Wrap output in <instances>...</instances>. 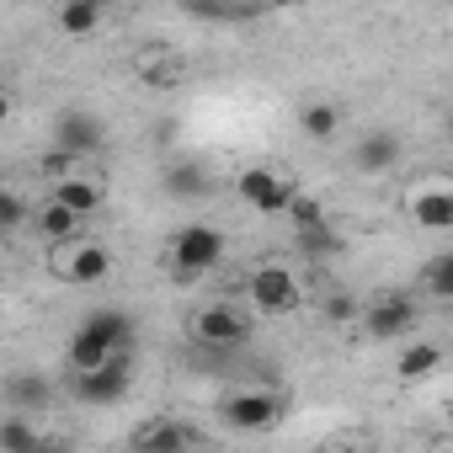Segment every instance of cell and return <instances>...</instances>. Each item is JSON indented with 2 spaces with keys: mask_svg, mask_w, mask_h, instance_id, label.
<instances>
[{
  "mask_svg": "<svg viewBox=\"0 0 453 453\" xmlns=\"http://www.w3.org/2000/svg\"><path fill=\"white\" fill-rule=\"evenodd\" d=\"M416 299H405V294H384V299H373L368 310H363V331L373 336V342H400V336H411L416 331Z\"/></svg>",
  "mask_w": 453,
  "mask_h": 453,
  "instance_id": "obj_7",
  "label": "cell"
},
{
  "mask_svg": "<svg viewBox=\"0 0 453 453\" xmlns=\"http://www.w3.org/2000/svg\"><path fill=\"white\" fill-rule=\"evenodd\" d=\"M128 384H134V357H128V347L112 352L102 368H75V395H81L86 405H118V400H128Z\"/></svg>",
  "mask_w": 453,
  "mask_h": 453,
  "instance_id": "obj_4",
  "label": "cell"
},
{
  "mask_svg": "<svg viewBox=\"0 0 453 453\" xmlns=\"http://www.w3.org/2000/svg\"><path fill=\"white\" fill-rule=\"evenodd\" d=\"M224 262V235L213 224H187L171 235V273L176 278H203Z\"/></svg>",
  "mask_w": 453,
  "mask_h": 453,
  "instance_id": "obj_2",
  "label": "cell"
},
{
  "mask_svg": "<svg viewBox=\"0 0 453 453\" xmlns=\"http://www.w3.org/2000/svg\"><path fill=\"white\" fill-rule=\"evenodd\" d=\"M192 442H197V432L187 421H150V426L134 432V448H160V453H176V448H192Z\"/></svg>",
  "mask_w": 453,
  "mask_h": 453,
  "instance_id": "obj_15",
  "label": "cell"
},
{
  "mask_svg": "<svg viewBox=\"0 0 453 453\" xmlns=\"http://www.w3.org/2000/svg\"><path fill=\"white\" fill-rule=\"evenodd\" d=\"M43 432L27 426V411H12L6 421H0V453H43Z\"/></svg>",
  "mask_w": 453,
  "mask_h": 453,
  "instance_id": "obj_17",
  "label": "cell"
},
{
  "mask_svg": "<svg viewBox=\"0 0 453 453\" xmlns=\"http://www.w3.org/2000/svg\"><path fill=\"white\" fill-rule=\"evenodd\" d=\"M448 139H453V118H448Z\"/></svg>",
  "mask_w": 453,
  "mask_h": 453,
  "instance_id": "obj_28",
  "label": "cell"
},
{
  "mask_svg": "<svg viewBox=\"0 0 453 453\" xmlns=\"http://www.w3.org/2000/svg\"><path fill=\"white\" fill-rule=\"evenodd\" d=\"M235 192H241V203H251L257 213H288V203H294V187H288L278 171H267V165H246V171L235 176Z\"/></svg>",
  "mask_w": 453,
  "mask_h": 453,
  "instance_id": "obj_8",
  "label": "cell"
},
{
  "mask_svg": "<svg viewBox=\"0 0 453 453\" xmlns=\"http://www.w3.org/2000/svg\"><path fill=\"white\" fill-rule=\"evenodd\" d=\"M246 294H251V304H257L262 315H288V310H299V278H294V267H283V262H262V267L246 278Z\"/></svg>",
  "mask_w": 453,
  "mask_h": 453,
  "instance_id": "obj_5",
  "label": "cell"
},
{
  "mask_svg": "<svg viewBox=\"0 0 453 453\" xmlns=\"http://www.w3.org/2000/svg\"><path fill=\"white\" fill-rule=\"evenodd\" d=\"M437 368H442V347H437V342H416V347H405V352H400V363H395V373H400L405 384L432 379Z\"/></svg>",
  "mask_w": 453,
  "mask_h": 453,
  "instance_id": "obj_18",
  "label": "cell"
},
{
  "mask_svg": "<svg viewBox=\"0 0 453 453\" xmlns=\"http://www.w3.org/2000/svg\"><path fill=\"white\" fill-rule=\"evenodd\" d=\"M299 246H304V251H315V257H336V251H347V241H336V235H331V224L299 230Z\"/></svg>",
  "mask_w": 453,
  "mask_h": 453,
  "instance_id": "obj_25",
  "label": "cell"
},
{
  "mask_svg": "<svg viewBox=\"0 0 453 453\" xmlns=\"http://www.w3.org/2000/svg\"><path fill=\"white\" fill-rule=\"evenodd\" d=\"M405 208H411V219L421 224V230L453 235V187H416L405 197Z\"/></svg>",
  "mask_w": 453,
  "mask_h": 453,
  "instance_id": "obj_10",
  "label": "cell"
},
{
  "mask_svg": "<svg viewBox=\"0 0 453 453\" xmlns=\"http://www.w3.org/2000/svg\"><path fill=\"white\" fill-rule=\"evenodd\" d=\"M165 192L181 197V203H192V197L208 192V171L197 160H176V165H165Z\"/></svg>",
  "mask_w": 453,
  "mask_h": 453,
  "instance_id": "obj_21",
  "label": "cell"
},
{
  "mask_svg": "<svg viewBox=\"0 0 453 453\" xmlns=\"http://www.w3.org/2000/svg\"><path fill=\"white\" fill-rule=\"evenodd\" d=\"M59 27L70 38H91L102 27V6H96V0H65V6H59Z\"/></svg>",
  "mask_w": 453,
  "mask_h": 453,
  "instance_id": "obj_22",
  "label": "cell"
},
{
  "mask_svg": "<svg viewBox=\"0 0 453 453\" xmlns=\"http://www.w3.org/2000/svg\"><path fill=\"white\" fill-rule=\"evenodd\" d=\"M219 421L230 426V432H273V426L283 421V395L257 389V384L230 389V395L219 400Z\"/></svg>",
  "mask_w": 453,
  "mask_h": 453,
  "instance_id": "obj_1",
  "label": "cell"
},
{
  "mask_svg": "<svg viewBox=\"0 0 453 453\" xmlns=\"http://www.w3.org/2000/svg\"><path fill=\"white\" fill-rule=\"evenodd\" d=\"M326 320H342V326H347V320H363V310H357L352 299H342V294H331V299H326Z\"/></svg>",
  "mask_w": 453,
  "mask_h": 453,
  "instance_id": "obj_27",
  "label": "cell"
},
{
  "mask_svg": "<svg viewBox=\"0 0 453 453\" xmlns=\"http://www.w3.org/2000/svg\"><path fill=\"white\" fill-rule=\"evenodd\" d=\"M54 144H65L70 155H96V150L107 144V128H102L96 112L70 107V112H59V123H54Z\"/></svg>",
  "mask_w": 453,
  "mask_h": 453,
  "instance_id": "obj_9",
  "label": "cell"
},
{
  "mask_svg": "<svg viewBox=\"0 0 453 453\" xmlns=\"http://www.w3.org/2000/svg\"><path fill=\"white\" fill-rule=\"evenodd\" d=\"M299 128H304L315 144H326V139L342 134V107H336V102H310V107H299Z\"/></svg>",
  "mask_w": 453,
  "mask_h": 453,
  "instance_id": "obj_20",
  "label": "cell"
},
{
  "mask_svg": "<svg viewBox=\"0 0 453 453\" xmlns=\"http://www.w3.org/2000/svg\"><path fill=\"white\" fill-rule=\"evenodd\" d=\"M49 267H54L65 283H102V278L112 273V257H107V246L75 235V241H59V246H54V262H49Z\"/></svg>",
  "mask_w": 453,
  "mask_h": 453,
  "instance_id": "obj_6",
  "label": "cell"
},
{
  "mask_svg": "<svg viewBox=\"0 0 453 453\" xmlns=\"http://www.w3.org/2000/svg\"><path fill=\"white\" fill-rule=\"evenodd\" d=\"M288 219H294V230H315V224H326V208H320V197H310V192H294V203H288Z\"/></svg>",
  "mask_w": 453,
  "mask_h": 453,
  "instance_id": "obj_24",
  "label": "cell"
},
{
  "mask_svg": "<svg viewBox=\"0 0 453 453\" xmlns=\"http://www.w3.org/2000/svg\"><path fill=\"white\" fill-rule=\"evenodd\" d=\"M49 400H54V384L43 379V373H12L6 379V405L12 411H49Z\"/></svg>",
  "mask_w": 453,
  "mask_h": 453,
  "instance_id": "obj_13",
  "label": "cell"
},
{
  "mask_svg": "<svg viewBox=\"0 0 453 453\" xmlns=\"http://www.w3.org/2000/svg\"><path fill=\"white\" fill-rule=\"evenodd\" d=\"M49 197H59V203H70L75 213H86V219H91V213L102 208V197H107V192H102V181H91V176H59V181L49 187Z\"/></svg>",
  "mask_w": 453,
  "mask_h": 453,
  "instance_id": "obj_14",
  "label": "cell"
},
{
  "mask_svg": "<svg viewBox=\"0 0 453 453\" xmlns=\"http://www.w3.org/2000/svg\"><path fill=\"white\" fill-rule=\"evenodd\" d=\"M22 224H27V203H22V192H0V230L17 235Z\"/></svg>",
  "mask_w": 453,
  "mask_h": 453,
  "instance_id": "obj_26",
  "label": "cell"
},
{
  "mask_svg": "<svg viewBox=\"0 0 453 453\" xmlns=\"http://www.w3.org/2000/svg\"><path fill=\"white\" fill-rule=\"evenodd\" d=\"M192 342H203L213 352H235L251 342V315L241 304H203L192 315Z\"/></svg>",
  "mask_w": 453,
  "mask_h": 453,
  "instance_id": "obj_3",
  "label": "cell"
},
{
  "mask_svg": "<svg viewBox=\"0 0 453 453\" xmlns=\"http://www.w3.org/2000/svg\"><path fill=\"white\" fill-rule=\"evenodd\" d=\"M96 6H107V0H96Z\"/></svg>",
  "mask_w": 453,
  "mask_h": 453,
  "instance_id": "obj_29",
  "label": "cell"
},
{
  "mask_svg": "<svg viewBox=\"0 0 453 453\" xmlns=\"http://www.w3.org/2000/svg\"><path fill=\"white\" fill-rule=\"evenodd\" d=\"M112 352H118V347H112L102 331H91L86 320H81V331L70 336V368H102Z\"/></svg>",
  "mask_w": 453,
  "mask_h": 453,
  "instance_id": "obj_16",
  "label": "cell"
},
{
  "mask_svg": "<svg viewBox=\"0 0 453 453\" xmlns=\"http://www.w3.org/2000/svg\"><path fill=\"white\" fill-rule=\"evenodd\" d=\"M421 294L437 299V304H453V246L437 251V257H426V267H421Z\"/></svg>",
  "mask_w": 453,
  "mask_h": 453,
  "instance_id": "obj_19",
  "label": "cell"
},
{
  "mask_svg": "<svg viewBox=\"0 0 453 453\" xmlns=\"http://www.w3.org/2000/svg\"><path fill=\"white\" fill-rule=\"evenodd\" d=\"M86 326H91V331H102L118 352H123V347H134V315H123V310H91V315H86Z\"/></svg>",
  "mask_w": 453,
  "mask_h": 453,
  "instance_id": "obj_23",
  "label": "cell"
},
{
  "mask_svg": "<svg viewBox=\"0 0 453 453\" xmlns=\"http://www.w3.org/2000/svg\"><path fill=\"white\" fill-rule=\"evenodd\" d=\"M33 224H38V235H43L49 246H59V241H75V235L86 230V213H75V208L59 203V197H43L38 213H33Z\"/></svg>",
  "mask_w": 453,
  "mask_h": 453,
  "instance_id": "obj_12",
  "label": "cell"
},
{
  "mask_svg": "<svg viewBox=\"0 0 453 453\" xmlns=\"http://www.w3.org/2000/svg\"><path fill=\"white\" fill-rule=\"evenodd\" d=\"M395 165H400V139H395V134L373 128V134H363V139L352 144V171L384 176V171H395Z\"/></svg>",
  "mask_w": 453,
  "mask_h": 453,
  "instance_id": "obj_11",
  "label": "cell"
}]
</instances>
